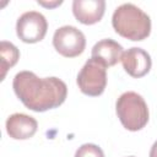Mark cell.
Here are the masks:
<instances>
[{
    "label": "cell",
    "mask_w": 157,
    "mask_h": 157,
    "mask_svg": "<svg viewBox=\"0 0 157 157\" xmlns=\"http://www.w3.org/2000/svg\"><path fill=\"white\" fill-rule=\"evenodd\" d=\"M12 88L23 105L33 112H47L61 105L67 96L66 83L58 77H38L32 71L15 75Z\"/></svg>",
    "instance_id": "6da1fadb"
},
{
    "label": "cell",
    "mask_w": 157,
    "mask_h": 157,
    "mask_svg": "<svg viewBox=\"0 0 157 157\" xmlns=\"http://www.w3.org/2000/svg\"><path fill=\"white\" fill-rule=\"evenodd\" d=\"M114 31L130 40L140 42L151 33V18L134 4H123L115 9L112 16Z\"/></svg>",
    "instance_id": "7a4b0ae2"
},
{
    "label": "cell",
    "mask_w": 157,
    "mask_h": 157,
    "mask_svg": "<svg viewBox=\"0 0 157 157\" xmlns=\"http://www.w3.org/2000/svg\"><path fill=\"white\" fill-rule=\"evenodd\" d=\"M115 112L121 125L129 131H139L148 123V107L141 94L128 91L115 102Z\"/></svg>",
    "instance_id": "3957f363"
},
{
    "label": "cell",
    "mask_w": 157,
    "mask_h": 157,
    "mask_svg": "<svg viewBox=\"0 0 157 157\" xmlns=\"http://www.w3.org/2000/svg\"><path fill=\"white\" fill-rule=\"evenodd\" d=\"M76 82L83 94L91 97L101 96L107 86V67L101 61L91 58L80 70Z\"/></svg>",
    "instance_id": "277c9868"
},
{
    "label": "cell",
    "mask_w": 157,
    "mask_h": 157,
    "mask_svg": "<svg viewBox=\"0 0 157 157\" xmlns=\"http://www.w3.org/2000/svg\"><path fill=\"white\" fill-rule=\"evenodd\" d=\"M53 45L60 55L76 58L86 48V37L75 26H63L54 32Z\"/></svg>",
    "instance_id": "5b68a950"
},
{
    "label": "cell",
    "mask_w": 157,
    "mask_h": 157,
    "mask_svg": "<svg viewBox=\"0 0 157 157\" xmlns=\"http://www.w3.org/2000/svg\"><path fill=\"white\" fill-rule=\"evenodd\" d=\"M48 31L45 17L38 11H27L22 13L16 22V34L23 43L40 42Z\"/></svg>",
    "instance_id": "8992f818"
},
{
    "label": "cell",
    "mask_w": 157,
    "mask_h": 157,
    "mask_svg": "<svg viewBox=\"0 0 157 157\" xmlns=\"http://www.w3.org/2000/svg\"><path fill=\"white\" fill-rule=\"evenodd\" d=\"M121 64L128 75L135 78H140L148 74L152 66L150 54L142 48L132 47L124 52L121 56Z\"/></svg>",
    "instance_id": "52a82bcc"
},
{
    "label": "cell",
    "mask_w": 157,
    "mask_h": 157,
    "mask_svg": "<svg viewBox=\"0 0 157 157\" xmlns=\"http://www.w3.org/2000/svg\"><path fill=\"white\" fill-rule=\"evenodd\" d=\"M6 132L13 140H27L32 137L38 129L37 120L25 113L11 114L6 119Z\"/></svg>",
    "instance_id": "ba28073f"
},
{
    "label": "cell",
    "mask_w": 157,
    "mask_h": 157,
    "mask_svg": "<svg viewBox=\"0 0 157 157\" xmlns=\"http://www.w3.org/2000/svg\"><path fill=\"white\" fill-rule=\"evenodd\" d=\"M105 11L104 0H74L72 13L82 25H94L99 22Z\"/></svg>",
    "instance_id": "9c48e42d"
},
{
    "label": "cell",
    "mask_w": 157,
    "mask_h": 157,
    "mask_svg": "<svg viewBox=\"0 0 157 157\" xmlns=\"http://www.w3.org/2000/svg\"><path fill=\"white\" fill-rule=\"evenodd\" d=\"M91 54H92L91 58L101 61L105 67H109V66H114L115 64H118V61L121 60L124 50L118 42L110 38H105L97 42L93 45Z\"/></svg>",
    "instance_id": "30bf717a"
},
{
    "label": "cell",
    "mask_w": 157,
    "mask_h": 157,
    "mask_svg": "<svg viewBox=\"0 0 157 157\" xmlns=\"http://www.w3.org/2000/svg\"><path fill=\"white\" fill-rule=\"evenodd\" d=\"M20 59V52L11 42L1 40L0 43V61H1V81L5 78L9 69L16 65Z\"/></svg>",
    "instance_id": "8fae6325"
},
{
    "label": "cell",
    "mask_w": 157,
    "mask_h": 157,
    "mask_svg": "<svg viewBox=\"0 0 157 157\" xmlns=\"http://www.w3.org/2000/svg\"><path fill=\"white\" fill-rule=\"evenodd\" d=\"M75 157H104V152L94 144H83L76 150Z\"/></svg>",
    "instance_id": "7c38bea8"
},
{
    "label": "cell",
    "mask_w": 157,
    "mask_h": 157,
    "mask_svg": "<svg viewBox=\"0 0 157 157\" xmlns=\"http://www.w3.org/2000/svg\"><path fill=\"white\" fill-rule=\"evenodd\" d=\"M38 4L39 5H42V6H44V7H49V9H54V7H56V6H59V5H61L63 4V1L61 0H55V1H42V0H38Z\"/></svg>",
    "instance_id": "4fadbf2b"
},
{
    "label": "cell",
    "mask_w": 157,
    "mask_h": 157,
    "mask_svg": "<svg viewBox=\"0 0 157 157\" xmlns=\"http://www.w3.org/2000/svg\"><path fill=\"white\" fill-rule=\"evenodd\" d=\"M150 157H157V141L153 142V145L150 150Z\"/></svg>",
    "instance_id": "5bb4252c"
},
{
    "label": "cell",
    "mask_w": 157,
    "mask_h": 157,
    "mask_svg": "<svg viewBox=\"0 0 157 157\" xmlns=\"http://www.w3.org/2000/svg\"><path fill=\"white\" fill-rule=\"evenodd\" d=\"M129 157H135V156H129Z\"/></svg>",
    "instance_id": "9a60e30c"
}]
</instances>
